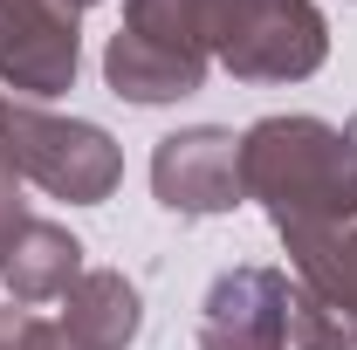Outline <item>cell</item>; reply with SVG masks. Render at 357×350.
I'll list each match as a JSON object with an SVG mask.
<instances>
[{
    "instance_id": "5",
    "label": "cell",
    "mask_w": 357,
    "mask_h": 350,
    "mask_svg": "<svg viewBox=\"0 0 357 350\" xmlns=\"http://www.w3.org/2000/svg\"><path fill=\"white\" fill-rule=\"evenodd\" d=\"M83 69V14L69 0H0V89L14 103H48L76 89Z\"/></svg>"
},
{
    "instance_id": "11",
    "label": "cell",
    "mask_w": 357,
    "mask_h": 350,
    "mask_svg": "<svg viewBox=\"0 0 357 350\" xmlns=\"http://www.w3.org/2000/svg\"><path fill=\"white\" fill-rule=\"evenodd\" d=\"M289 350H357V330L316 289H289Z\"/></svg>"
},
{
    "instance_id": "9",
    "label": "cell",
    "mask_w": 357,
    "mask_h": 350,
    "mask_svg": "<svg viewBox=\"0 0 357 350\" xmlns=\"http://www.w3.org/2000/svg\"><path fill=\"white\" fill-rule=\"evenodd\" d=\"M144 330V303L137 282L117 268H83V282L62 296V337H76L83 350H131Z\"/></svg>"
},
{
    "instance_id": "15",
    "label": "cell",
    "mask_w": 357,
    "mask_h": 350,
    "mask_svg": "<svg viewBox=\"0 0 357 350\" xmlns=\"http://www.w3.org/2000/svg\"><path fill=\"white\" fill-rule=\"evenodd\" d=\"M48 350H83V344H76V337H62V323H55V344H48Z\"/></svg>"
},
{
    "instance_id": "13",
    "label": "cell",
    "mask_w": 357,
    "mask_h": 350,
    "mask_svg": "<svg viewBox=\"0 0 357 350\" xmlns=\"http://www.w3.org/2000/svg\"><path fill=\"white\" fill-rule=\"evenodd\" d=\"M21 220H28V199H21V172H14V165H0V241H7Z\"/></svg>"
},
{
    "instance_id": "14",
    "label": "cell",
    "mask_w": 357,
    "mask_h": 350,
    "mask_svg": "<svg viewBox=\"0 0 357 350\" xmlns=\"http://www.w3.org/2000/svg\"><path fill=\"white\" fill-rule=\"evenodd\" d=\"M7 103H14V96H0V165H7Z\"/></svg>"
},
{
    "instance_id": "4",
    "label": "cell",
    "mask_w": 357,
    "mask_h": 350,
    "mask_svg": "<svg viewBox=\"0 0 357 350\" xmlns=\"http://www.w3.org/2000/svg\"><path fill=\"white\" fill-rule=\"evenodd\" d=\"M7 165L28 185H42L48 199L103 206L124 178V151L89 117H55L42 103H7Z\"/></svg>"
},
{
    "instance_id": "8",
    "label": "cell",
    "mask_w": 357,
    "mask_h": 350,
    "mask_svg": "<svg viewBox=\"0 0 357 350\" xmlns=\"http://www.w3.org/2000/svg\"><path fill=\"white\" fill-rule=\"evenodd\" d=\"M0 282H7V303L21 309H42L62 303L76 282H83V241L55 220H21L7 241H0Z\"/></svg>"
},
{
    "instance_id": "3",
    "label": "cell",
    "mask_w": 357,
    "mask_h": 350,
    "mask_svg": "<svg viewBox=\"0 0 357 350\" xmlns=\"http://www.w3.org/2000/svg\"><path fill=\"white\" fill-rule=\"evenodd\" d=\"M206 55L234 83H310L330 62L316 0H206Z\"/></svg>"
},
{
    "instance_id": "7",
    "label": "cell",
    "mask_w": 357,
    "mask_h": 350,
    "mask_svg": "<svg viewBox=\"0 0 357 350\" xmlns=\"http://www.w3.org/2000/svg\"><path fill=\"white\" fill-rule=\"evenodd\" d=\"M289 289L268 261L220 268L199 303V350H289Z\"/></svg>"
},
{
    "instance_id": "1",
    "label": "cell",
    "mask_w": 357,
    "mask_h": 350,
    "mask_svg": "<svg viewBox=\"0 0 357 350\" xmlns=\"http://www.w3.org/2000/svg\"><path fill=\"white\" fill-rule=\"evenodd\" d=\"M241 192L268 213L282 248L357 227V124L261 117L241 131Z\"/></svg>"
},
{
    "instance_id": "6",
    "label": "cell",
    "mask_w": 357,
    "mask_h": 350,
    "mask_svg": "<svg viewBox=\"0 0 357 350\" xmlns=\"http://www.w3.org/2000/svg\"><path fill=\"white\" fill-rule=\"evenodd\" d=\"M151 192L178 220L234 213L248 199L241 192V137L220 131V124H192V131L158 137V151H151Z\"/></svg>"
},
{
    "instance_id": "16",
    "label": "cell",
    "mask_w": 357,
    "mask_h": 350,
    "mask_svg": "<svg viewBox=\"0 0 357 350\" xmlns=\"http://www.w3.org/2000/svg\"><path fill=\"white\" fill-rule=\"evenodd\" d=\"M69 7H76V14H83V7H96V0H69Z\"/></svg>"
},
{
    "instance_id": "12",
    "label": "cell",
    "mask_w": 357,
    "mask_h": 350,
    "mask_svg": "<svg viewBox=\"0 0 357 350\" xmlns=\"http://www.w3.org/2000/svg\"><path fill=\"white\" fill-rule=\"evenodd\" d=\"M48 344H55V323H42L35 309H21V303L0 309V350H48Z\"/></svg>"
},
{
    "instance_id": "10",
    "label": "cell",
    "mask_w": 357,
    "mask_h": 350,
    "mask_svg": "<svg viewBox=\"0 0 357 350\" xmlns=\"http://www.w3.org/2000/svg\"><path fill=\"white\" fill-rule=\"evenodd\" d=\"M289 268H296L303 289H316V296L357 330V227L323 234V241H310V248H289Z\"/></svg>"
},
{
    "instance_id": "2",
    "label": "cell",
    "mask_w": 357,
    "mask_h": 350,
    "mask_svg": "<svg viewBox=\"0 0 357 350\" xmlns=\"http://www.w3.org/2000/svg\"><path fill=\"white\" fill-rule=\"evenodd\" d=\"M206 0H124V21L103 48V83L124 103H178L206 83Z\"/></svg>"
}]
</instances>
